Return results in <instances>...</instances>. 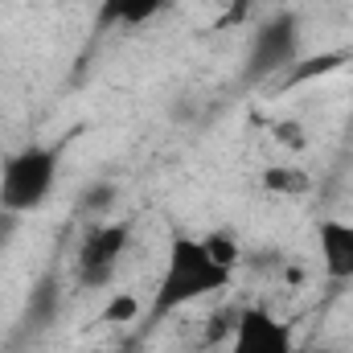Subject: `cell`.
Masks as SVG:
<instances>
[{"label": "cell", "mask_w": 353, "mask_h": 353, "mask_svg": "<svg viewBox=\"0 0 353 353\" xmlns=\"http://www.w3.org/2000/svg\"><path fill=\"white\" fill-rule=\"evenodd\" d=\"M230 279H234V267L218 263L210 255L205 239L173 234L165 267H161V279H157V292H152V321H165L185 304L218 296L222 288H230Z\"/></svg>", "instance_id": "1"}, {"label": "cell", "mask_w": 353, "mask_h": 353, "mask_svg": "<svg viewBox=\"0 0 353 353\" xmlns=\"http://www.w3.org/2000/svg\"><path fill=\"white\" fill-rule=\"evenodd\" d=\"M66 144H29L4 157L0 165V210L4 214H33L50 201L62 173Z\"/></svg>", "instance_id": "2"}, {"label": "cell", "mask_w": 353, "mask_h": 353, "mask_svg": "<svg viewBox=\"0 0 353 353\" xmlns=\"http://www.w3.org/2000/svg\"><path fill=\"white\" fill-rule=\"evenodd\" d=\"M300 58V17L279 8L259 21L251 33L247 58H243V83H267L275 74H288Z\"/></svg>", "instance_id": "3"}, {"label": "cell", "mask_w": 353, "mask_h": 353, "mask_svg": "<svg viewBox=\"0 0 353 353\" xmlns=\"http://www.w3.org/2000/svg\"><path fill=\"white\" fill-rule=\"evenodd\" d=\"M128 243H132V222L115 218V222L94 226L87 239L79 243V255H74L79 288H87V292L107 288L111 275H115V267H119V259H123V251H128Z\"/></svg>", "instance_id": "4"}, {"label": "cell", "mask_w": 353, "mask_h": 353, "mask_svg": "<svg viewBox=\"0 0 353 353\" xmlns=\"http://www.w3.org/2000/svg\"><path fill=\"white\" fill-rule=\"evenodd\" d=\"M230 353H296L292 325L279 321L271 308L251 304L239 312L234 333H230Z\"/></svg>", "instance_id": "5"}, {"label": "cell", "mask_w": 353, "mask_h": 353, "mask_svg": "<svg viewBox=\"0 0 353 353\" xmlns=\"http://www.w3.org/2000/svg\"><path fill=\"white\" fill-rule=\"evenodd\" d=\"M316 251H321V267L333 279H353V222L341 218H325L316 226Z\"/></svg>", "instance_id": "6"}, {"label": "cell", "mask_w": 353, "mask_h": 353, "mask_svg": "<svg viewBox=\"0 0 353 353\" xmlns=\"http://www.w3.org/2000/svg\"><path fill=\"white\" fill-rule=\"evenodd\" d=\"M58 304H62L58 279H54V275H41V279L33 283L29 304H25V329H33V333L50 329V325H54V316H58Z\"/></svg>", "instance_id": "7"}, {"label": "cell", "mask_w": 353, "mask_h": 353, "mask_svg": "<svg viewBox=\"0 0 353 353\" xmlns=\"http://www.w3.org/2000/svg\"><path fill=\"white\" fill-rule=\"evenodd\" d=\"M169 0H99V25H144Z\"/></svg>", "instance_id": "8"}, {"label": "cell", "mask_w": 353, "mask_h": 353, "mask_svg": "<svg viewBox=\"0 0 353 353\" xmlns=\"http://www.w3.org/2000/svg\"><path fill=\"white\" fill-rule=\"evenodd\" d=\"M259 185H263L267 193H288V197H296V193H308V189H312V176L304 173V169H296V165H271V169H263Z\"/></svg>", "instance_id": "9"}, {"label": "cell", "mask_w": 353, "mask_h": 353, "mask_svg": "<svg viewBox=\"0 0 353 353\" xmlns=\"http://www.w3.org/2000/svg\"><path fill=\"white\" fill-rule=\"evenodd\" d=\"M119 201V185L111 176H99L87 181L83 193H79V214H111V205Z\"/></svg>", "instance_id": "10"}, {"label": "cell", "mask_w": 353, "mask_h": 353, "mask_svg": "<svg viewBox=\"0 0 353 353\" xmlns=\"http://www.w3.org/2000/svg\"><path fill=\"white\" fill-rule=\"evenodd\" d=\"M201 239H205V247H210V255H214L218 263L239 267V259H243V247H239V239H234L230 230H210V234H201Z\"/></svg>", "instance_id": "11"}, {"label": "cell", "mask_w": 353, "mask_h": 353, "mask_svg": "<svg viewBox=\"0 0 353 353\" xmlns=\"http://www.w3.org/2000/svg\"><path fill=\"white\" fill-rule=\"evenodd\" d=\"M140 316V300L136 296H115L107 308H103V321L107 325H128V321H136Z\"/></svg>", "instance_id": "12"}, {"label": "cell", "mask_w": 353, "mask_h": 353, "mask_svg": "<svg viewBox=\"0 0 353 353\" xmlns=\"http://www.w3.org/2000/svg\"><path fill=\"white\" fill-rule=\"evenodd\" d=\"M271 136H275L283 148H292V152H304V148H308V132H304L300 123H292V119H283V123H271Z\"/></svg>", "instance_id": "13"}, {"label": "cell", "mask_w": 353, "mask_h": 353, "mask_svg": "<svg viewBox=\"0 0 353 353\" xmlns=\"http://www.w3.org/2000/svg\"><path fill=\"white\" fill-rule=\"evenodd\" d=\"M251 12V0H230V17L222 21V25H234V21H243Z\"/></svg>", "instance_id": "14"}, {"label": "cell", "mask_w": 353, "mask_h": 353, "mask_svg": "<svg viewBox=\"0 0 353 353\" xmlns=\"http://www.w3.org/2000/svg\"><path fill=\"white\" fill-rule=\"evenodd\" d=\"M308 353H337V350H329V345H316V350H308Z\"/></svg>", "instance_id": "15"}]
</instances>
